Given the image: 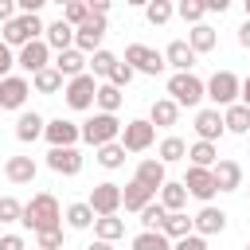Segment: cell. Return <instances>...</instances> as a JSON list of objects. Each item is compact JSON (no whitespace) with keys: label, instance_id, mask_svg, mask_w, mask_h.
Returning <instances> with one entry per match:
<instances>
[{"label":"cell","instance_id":"43","mask_svg":"<svg viewBox=\"0 0 250 250\" xmlns=\"http://www.w3.org/2000/svg\"><path fill=\"white\" fill-rule=\"evenodd\" d=\"M164 215H168V211H164V207H160V203L152 199V203H148V207L141 211V227H145V230H160V223H164Z\"/></svg>","mask_w":250,"mask_h":250},{"label":"cell","instance_id":"40","mask_svg":"<svg viewBox=\"0 0 250 250\" xmlns=\"http://www.w3.org/2000/svg\"><path fill=\"white\" fill-rule=\"evenodd\" d=\"M129 246H133V250H172V242H168L160 230H141V234H133Z\"/></svg>","mask_w":250,"mask_h":250},{"label":"cell","instance_id":"2","mask_svg":"<svg viewBox=\"0 0 250 250\" xmlns=\"http://www.w3.org/2000/svg\"><path fill=\"white\" fill-rule=\"evenodd\" d=\"M78 133H82V141L90 148H102V145H113L121 137V121H117V113H90L78 125Z\"/></svg>","mask_w":250,"mask_h":250},{"label":"cell","instance_id":"18","mask_svg":"<svg viewBox=\"0 0 250 250\" xmlns=\"http://www.w3.org/2000/svg\"><path fill=\"white\" fill-rule=\"evenodd\" d=\"M211 176H215V188L219 191H238L242 188V164L230 160V156H219V164L211 168Z\"/></svg>","mask_w":250,"mask_h":250},{"label":"cell","instance_id":"4","mask_svg":"<svg viewBox=\"0 0 250 250\" xmlns=\"http://www.w3.org/2000/svg\"><path fill=\"white\" fill-rule=\"evenodd\" d=\"M238 74L234 70H215L207 82H203V98H211V109H227V105H234L238 102Z\"/></svg>","mask_w":250,"mask_h":250},{"label":"cell","instance_id":"5","mask_svg":"<svg viewBox=\"0 0 250 250\" xmlns=\"http://www.w3.org/2000/svg\"><path fill=\"white\" fill-rule=\"evenodd\" d=\"M152 141H156V129L148 125V117L125 121V125H121V137H117V145H121L125 152H145V148H152Z\"/></svg>","mask_w":250,"mask_h":250},{"label":"cell","instance_id":"1","mask_svg":"<svg viewBox=\"0 0 250 250\" xmlns=\"http://www.w3.org/2000/svg\"><path fill=\"white\" fill-rule=\"evenodd\" d=\"M20 223L31 230V234H43V230H62V207L51 191H35L27 203H23V215Z\"/></svg>","mask_w":250,"mask_h":250},{"label":"cell","instance_id":"47","mask_svg":"<svg viewBox=\"0 0 250 250\" xmlns=\"http://www.w3.org/2000/svg\"><path fill=\"white\" fill-rule=\"evenodd\" d=\"M12 66H16V51H12L8 43H0V78H8Z\"/></svg>","mask_w":250,"mask_h":250},{"label":"cell","instance_id":"36","mask_svg":"<svg viewBox=\"0 0 250 250\" xmlns=\"http://www.w3.org/2000/svg\"><path fill=\"white\" fill-rule=\"evenodd\" d=\"M156 160L168 168V164H176V160H188V145L180 141V137H164L160 141V148H156Z\"/></svg>","mask_w":250,"mask_h":250},{"label":"cell","instance_id":"11","mask_svg":"<svg viewBox=\"0 0 250 250\" xmlns=\"http://www.w3.org/2000/svg\"><path fill=\"white\" fill-rule=\"evenodd\" d=\"M227 230V211L215 207V203H203L195 215H191V234L199 238H211V234H223Z\"/></svg>","mask_w":250,"mask_h":250},{"label":"cell","instance_id":"25","mask_svg":"<svg viewBox=\"0 0 250 250\" xmlns=\"http://www.w3.org/2000/svg\"><path fill=\"white\" fill-rule=\"evenodd\" d=\"M51 66H55V70H59V74H62V78L70 82V78H78V74H86V55L70 47V51H59Z\"/></svg>","mask_w":250,"mask_h":250},{"label":"cell","instance_id":"50","mask_svg":"<svg viewBox=\"0 0 250 250\" xmlns=\"http://www.w3.org/2000/svg\"><path fill=\"white\" fill-rule=\"evenodd\" d=\"M16 20V0H0V23Z\"/></svg>","mask_w":250,"mask_h":250},{"label":"cell","instance_id":"7","mask_svg":"<svg viewBox=\"0 0 250 250\" xmlns=\"http://www.w3.org/2000/svg\"><path fill=\"white\" fill-rule=\"evenodd\" d=\"M94 94H98V78H90V74H78V78H70L62 86V102L70 109H78V113L94 109Z\"/></svg>","mask_w":250,"mask_h":250},{"label":"cell","instance_id":"31","mask_svg":"<svg viewBox=\"0 0 250 250\" xmlns=\"http://www.w3.org/2000/svg\"><path fill=\"white\" fill-rule=\"evenodd\" d=\"M160 234H164L168 242H180V238H188V234H191V219H188L184 211H172V215H164Z\"/></svg>","mask_w":250,"mask_h":250},{"label":"cell","instance_id":"48","mask_svg":"<svg viewBox=\"0 0 250 250\" xmlns=\"http://www.w3.org/2000/svg\"><path fill=\"white\" fill-rule=\"evenodd\" d=\"M172 250H207V238H199V234H188V238L172 242Z\"/></svg>","mask_w":250,"mask_h":250},{"label":"cell","instance_id":"54","mask_svg":"<svg viewBox=\"0 0 250 250\" xmlns=\"http://www.w3.org/2000/svg\"><path fill=\"white\" fill-rule=\"evenodd\" d=\"M86 250H113V242H98V238H94V242H90Z\"/></svg>","mask_w":250,"mask_h":250},{"label":"cell","instance_id":"15","mask_svg":"<svg viewBox=\"0 0 250 250\" xmlns=\"http://www.w3.org/2000/svg\"><path fill=\"white\" fill-rule=\"evenodd\" d=\"M180 184H184V191H188V195H195L199 203H211V199L219 195V188H215V176H211V168H191V164H188V176H184Z\"/></svg>","mask_w":250,"mask_h":250},{"label":"cell","instance_id":"29","mask_svg":"<svg viewBox=\"0 0 250 250\" xmlns=\"http://www.w3.org/2000/svg\"><path fill=\"white\" fill-rule=\"evenodd\" d=\"M215 43H219V35H215V27H211V23H195V27L188 31V47H191L195 55L215 51Z\"/></svg>","mask_w":250,"mask_h":250},{"label":"cell","instance_id":"32","mask_svg":"<svg viewBox=\"0 0 250 250\" xmlns=\"http://www.w3.org/2000/svg\"><path fill=\"white\" fill-rule=\"evenodd\" d=\"M94 238H98V242H117V238H125V219H117V215L94 219Z\"/></svg>","mask_w":250,"mask_h":250},{"label":"cell","instance_id":"23","mask_svg":"<svg viewBox=\"0 0 250 250\" xmlns=\"http://www.w3.org/2000/svg\"><path fill=\"white\" fill-rule=\"evenodd\" d=\"M43 43H47L51 51H70V47H74V27L62 23V16H59L55 23L43 27Z\"/></svg>","mask_w":250,"mask_h":250},{"label":"cell","instance_id":"26","mask_svg":"<svg viewBox=\"0 0 250 250\" xmlns=\"http://www.w3.org/2000/svg\"><path fill=\"white\" fill-rule=\"evenodd\" d=\"M152 199H156V195H152L148 188H141L137 180H129V184L121 188V207H125V211H137V215H141V211H145Z\"/></svg>","mask_w":250,"mask_h":250},{"label":"cell","instance_id":"19","mask_svg":"<svg viewBox=\"0 0 250 250\" xmlns=\"http://www.w3.org/2000/svg\"><path fill=\"white\" fill-rule=\"evenodd\" d=\"M223 133H227V129H223V113H219V109H211V105H207V109H199V113H195V137H199V141L215 145Z\"/></svg>","mask_w":250,"mask_h":250},{"label":"cell","instance_id":"55","mask_svg":"<svg viewBox=\"0 0 250 250\" xmlns=\"http://www.w3.org/2000/svg\"><path fill=\"white\" fill-rule=\"evenodd\" d=\"M246 20H250V0H246Z\"/></svg>","mask_w":250,"mask_h":250},{"label":"cell","instance_id":"49","mask_svg":"<svg viewBox=\"0 0 250 250\" xmlns=\"http://www.w3.org/2000/svg\"><path fill=\"white\" fill-rule=\"evenodd\" d=\"M0 250H27L23 234H0Z\"/></svg>","mask_w":250,"mask_h":250},{"label":"cell","instance_id":"51","mask_svg":"<svg viewBox=\"0 0 250 250\" xmlns=\"http://www.w3.org/2000/svg\"><path fill=\"white\" fill-rule=\"evenodd\" d=\"M238 102H242V105L250 109V74H246V78L238 82Z\"/></svg>","mask_w":250,"mask_h":250},{"label":"cell","instance_id":"3","mask_svg":"<svg viewBox=\"0 0 250 250\" xmlns=\"http://www.w3.org/2000/svg\"><path fill=\"white\" fill-rule=\"evenodd\" d=\"M43 20L39 16H27V12H16V20H8L4 23V31H0V43H8V47H27L31 39H43Z\"/></svg>","mask_w":250,"mask_h":250},{"label":"cell","instance_id":"45","mask_svg":"<svg viewBox=\"0 0 250 250\" xmlns=\"http://www.w3.org/2000/svg\"><path fill=\"white\" fill-rule=\"evenodd\" d=\"M133 78H137V74H133V66H129V62H121V59H117V66H113V70H109V78H105V82H109V86H117V90H125V86H129V82H133Z\"/></svg>","mask_w":250,"mask_h":250},{"label":"cell","instance_id":"34","mask_svg":"<svg viewBox=\"0 0 250 250\" xmlns=\"http://www.w3.org/2000/svg\"><path fill=\"white\" fill-rule=\"evenodd\" d=\"M62 86H66V78H62L55 66H47V70L31 74V90H35V94H59Z\"/></svg>","mask_w":250,"mask_h":250},{"label":"cell","instance_id":"52","mask_svg":"<svg viewBox=\"0 0 250 250\" xmlns=\"http://www.w3.org/2000/svg\"><path fill=\"white\" fill-rule=\"evenodd\" d=\"M203 8H207V12H219V16H223V12H227V0H203Z\"/></svg>","mask_w":250,"mask_h":250},{"label":"cell","instance_id":"41","mask_svg":"<svg viewBox=\"0 0 250 250\" xmlns=\"http://www.w3.org/2000/svg\"><path fill=\"white\" fill-rule=\"evenodd\" d=\"M86 20H90V4H86V0H66V4H62V23L82 27Z\"/></svg>","mask_w":250,"mask_h":250},{"label":"cell","instance_id":"30","mask_svg":"<svg viewBox=\"0 0 250 250\" xmlns=\"http://www.w3.org/2000/svg\"><path fill=\"white\" fill-rule=\"evenodd\" d=\"M121 102H125V90H117V86H109V82H98V94H94L98 113H117Z\"/></svg>","mask_w":250,"mask_h":250},{"label":"cell","instance_id":"16","mask_svg":"<svg viewBox=\"0 0 250 250\" xmlns=\"http://www.w3.org/2000/svg\"><path fill=\"white\" fill-rule=\"evenodd\" d=\"M195 59H199V55L188 47V39H172V43L164 47V66H172L176 74H188V70L195 66Z\"/></svg>","mask_w":250,"mask_h":250},{"label":"cell","instance_id":"22","mask_svg":"<svg viewBox=\"0 0 250 250\" xmlns=\"http://www.w3.org/2000/svg\"><path fill=\"white\" fill-rule=\"evenodd\" d=\"M43 125H47V117H43V113H35V109H23V113L16 117V141H23V145L39 141V137H43Z\"/></svg>","mask_w":250,"mask_h":250},{"label":"cell","instance_id":"39","mask_svg":"<svg viewBox=\"0 0 250 250\" xmlns=\"http://www.w3.org/2000/svg\"><path fill=\"white\" fill-rule=\"evenodd\" d=\"M94 152H98L94 160H98L105 172H113V168H121V164H125V148H121L117 141H113V145H102V148H94Z\"/></svg>","mask_w":250,"mask_h":250},{"label":"cell","instance_id":"24","mask_svg":"<svg viewBox=\"0 0 250 250\" xmlns=\"http://www.w3.org/2000/svg\"><path fill=\"white\" fill-rule=\"evenodd\" d=\"M176 121H180V105H176L172 98H156L152 109H148V125H152V129H172Z\"/></svg>","mask_w":250,"mask_h":250},{"label":"cell","instance_id":"35","mask_svg":"<svg viewBox=\"0 0 250 250\" xmlns=\"http://www.w3.org/2000/svg\"><path fill=\"white\" fill-rule=\"evenodd\" d=\"M188 160H191V168H215L219 164V148L207 145V141H195V145H188Z\"/></svg>","mask_w":250,"mask_h":250},{"label":"cell","instance_id":"9","mask_svg":"<svg viewBox=\"0 0 250 250\" xmlns=\"http://www.w3.org/2000/svg\"><path fill=\"white\" fill-rule=\"evenodd\" d=\"M121 62H129V66H133V74H152V78L164 70V55H160V51H152V47H145V43H129Z\"/></svg>","mask_w":250,"mask_h":250},{"label":"cell","instance_id":"33","mask_svg":"<svg viewBox=\"0 0 250 250\" xmlns=\"http://www.w3.org/2000/svg\"><path fill=\"white\" fill-rule=\"evenodd\" d=\"M113 66H117V55H113V51H105V47H102V51H94V55L86 59V74H90V78H109V70H113Z\"/></svg>","mask_w":250,"mask_h":250},{"label":"cell","instance_id":"38","mask_svg":"<svg viewBox=\"0 0 250 250\" xmlns=\"http://www.w3.org/2000/svg\"><path fill=\"white\" fill-rule=\"evenodd\" d=\"M172 16H176V4H172V0H148V4H145V20H148L152 27L168 23Z\"/></svg>","mask_w":250,"mask_h":250},{"label":"cell","instance_id":"56","mask_svg":"<svg viewBox=\"0 0 250 250\" xmlns=\"http://www.w3.org/2000/svg\"><path fill=\"white\" fill-rule=\"evenodd\" d=\"M246 250H250V242H246Z\"/></svg>","mask_w":250,"mask_h":250},{"label":"cell","instance_id":"6","mask_svg":"<svg viewBox=\"0 0 250 250\" xmlns=\"http://www.w3.org/2000/svg\"><path fill=\"white\" fill-rule=\"evenodd\" d=\"M168 98L184 109V105H199L203 102V78H195L191 70L188 74H172L168 78Z\"/></svg>","mask_w":250,"mask_h":250},{"label":"cell","instance_id":"53","mask_svg":"<svg viewBox=\"0 0 250 250\" xmlns=\"http://www.w3.org/2000/svg\"><path fill=\"white\" fill-rule=\"evenodd\" d=\"M238 43H242V47H246V51H250V20H246V23H242V27H238Z\"/></svg>","mask_w":250,"mask_h":250},{"label":"cell","instance_id":"28","mask_svg":"<svg viewBox=\"0 0 250 250\" xmlns=\"http://www.w3.org/2000/svg\"><path fill=\"white\" fill-rule=\"evenodd\" d=\"M156 203L172 215V211H184V203H188V191H184V184L180 180H168L160 191H156Z\"/></svg>","mask_w":250,"mask_h":250},{"label":"cell","instance_id":"10","mask_svg":"<svg viewBox=\"0 0 250 250\" xmlns=\"http://www.w3.org/2000/svg\"><path fill=\"white\" fill-rule=\"evenodd\" d=\"M43 137H47L51 148H78V141H82L78 121H70V117H51L43 125Z\"/></svg>","mask_w":250,"mask_h":250},{"label":"cell","instance_id":"13","mask_svg":"<svg viewBox=\"0 0 250 250\" xmlns=\"http://www.w3.org/2000/svg\"><path fill=\"white\" fill-rule=\"evenodd\" d=\"M102 39H105V20L102 16H90L82 27H74V51H82L86 59L94 51H102Z\"/></svg>","mask_w":250,"mask_h":250},{"label":"cell","instance_id":"14","mask_svg":"<svg viewBox=\"0 0 250 250\" xmlns=\"http://www.w3.org/2000/svg\"><path fill=\"white\" fill-rule=\"evenodd\" d=\"M16 66H20L23 74H39V70H47V66H51V47H47L43 39H31L27 47L16 51Z\"/></svg>","mask_w":250,"mask_h":250},{"label":"cell","instance_id":"12","mask_svg":"<svg viewBox=\"0 0 250 250\" xmlns=\"http://www.w3.org/2000/svg\"><path fill=\"white\" fill-rule=\"evenodd\" d=\"M27 94H31V78H23V74L0 78V113H4V109H20V113H23Z\"/></svg>","mask_w":250,"mask_h":250},{"label":"cell","instance_id":"44","mask_svg":"<svg viewBox=\"0 0 250 250\" xmlns=\"http://www.w3.org/2000/svg\"><path fill=\"white\" fill-rule=\"evenodd\" d=\"M23 215V203L16 195H0V223H20Z\"/></svg>","mask_w":250,"mask_h":250},{"label":"cell","instance_id":"46","mask_svg":"<svg viewBox=\"0 0 250 250\" xmlns=\"http://www.w3.org/2000/svg\"><path fill=\"white\" fill-rule=\"evenodd\" d=\"M35 246H39V250H62V230H43V234H35Z\"/></svg>","mask_w":250,"mask_h":250},{"label":"cell","instance_id":"17","mask_svg":"<svg viewBox=\"0 0 250 250\" xmlns=\"http://www.w3.org/2000/svg\"><path fill=\"white\" fill-rule=\"evenodd\" d=\"M47 168L55 176H78L82 172V152L78 148H51L47 152Z\"/></svg>","mask_w":250,"mask_h":250},{"label":"cell","instance_id":"8","mask_svg":"<svg viewBox=\"0 0 250 250\" xmlns=\"http://www.w3.org/2000/svg\"><path fill=\"white\" fill-rule=\"evenodd\" d=\"M86 203H90L94 219H102V215H117V211H121V184H113V180H102V184H94Z\"/></svg>","mask_w":250,"mask_h":250},{"label":"cell","instance_id":"20","mask_svg":"<svg viewBox=\"0 0 250 250\" xmlns=\"http://www.w3.org/2000/svg\"><path fill=\"white\" fill-rule=\"evenodd\" d=\"M35 172H39V164H35L31 156H8V160H4V180H8V184H16V188L31 184V180H35Z\"/></svg>","mask_w":250,"mask_h":250},{"label":"cell","instance_id":"37","mask_svg":"<svg viewBox=\"0 0 250 250\" xmlns=\"http://www.w3.org/2000/svg\"><path fill=\"white\" fill-rule=\"evenodd\" d=\"M62 219H66L70 230H90V227H94V211H90V203H70V207L62 211Z\"/></svg>","mask_w":250,"mask_h":250},{"label":"cell","instance_id":"42","mask_svg":"<svg viewBox=\"0 0 250 250\" xmlns=\"http://www.w3.org/2000/svg\"><path fill=\"white\" fill-rule=\"evenodd\" d=\"M176 16L184 20V23H203V16H207V8H203V0H180L176 4Z\"/></svg>","mask_w":250,"mask_h":250},{"label":"cell","instance_id":"27","mask_svg":"<svg viewBox=\"0 0 250 250\" xmlns=\"http://www.w3.org/2000/svg\"><path fill=\"white\" fill-rule=\"evenodd\" d=\"M223 129H227V133H238V137H250V109H246L242 102L227 105V109H223Z\"/></svg>","mask_w":250,"mask_h":250},{"label":"cell","instance_id":"21","mask_svg":"<svg viewBox=\"0 0 250 250\" xmlns=\"http://www.w3.org/2000/svg\"><path fill=\"white\" fill-rule=\"evenodd\" d=\"M133 180H137L141 188H148V191L156 195V191H160V188L168 184V168H164L160 160H141V164H137V172H133Z\"/></svg>","mask_w":250,"mask_h":250}]
</instances>
